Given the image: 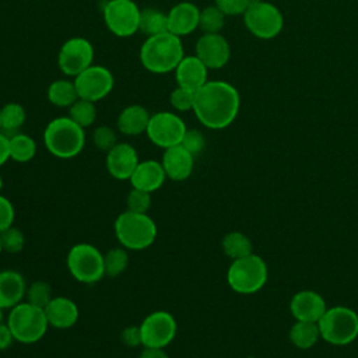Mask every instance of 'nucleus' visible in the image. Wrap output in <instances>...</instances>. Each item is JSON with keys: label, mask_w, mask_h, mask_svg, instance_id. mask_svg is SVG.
I'll list each match as a JSON object with an SVG mask.
<instances>
[{"label": "nucleus", "mask_w": 358, "mask_h": 358, "mask_svg": "<svg viewBox=\"0 0 358 358\" xmlns=\"http://www.w3.org/2000/svg\"><path fill=\"white\" fill-rule=\"evenodd\" d=\"M241 106L238 90L227 81H207L194 92L193 112L207 129L228 127L236 117Z\"/></svg>", "instance_id": "1"}, {"label": "nucleus", "mask_w": 358, "mask_h": 358, "mask_svg": "<svg viewBox=\"0 0 358 358\" xmlns=\"http://www.w3.org/2000/svg\"><path fill=\"white\" fill-rule=\"evenodd\" d=\"M183 56L185 52L180 38L169 31L147 36L140 49V62L143 67L154 74L175 71Z\"/></svg>", "instance_id": "2"}, {"label": "nucleus", "mask_w": 358, "mask_h": 358, "mask_svg": "<svg viewBox=\"0 0 358 358\" xmlns=\"http://www.w3.org/2000/svg\"><path fill=\"white\" fill-rule=\"evenodd\" d=\"M43 144L46 150L62 159L78 155L85 145L84 129L69 116L50 120L43 130Z\"/></svg>", "instance_id": "3"}, {"label": "nucleus", "mask_w": 358, "mask_h": 358, "mask_svg": "<svg viewBox=\"0 0 358 358\" xmlns=\"http://www.w3.org/2000/svg\"><path fill=\"white\" fill-rule=\"evenodd\" d=\"M113 229L119 243L127 250L147 249L157 236V225L151 217L129 210L116 218Z\"/></svg>", "instance_id": "4"}, {"label": "nucleus", "mask_w": 358, "mask_h": 358, "mask_svg": "<svg viewBox=\"0 0 358 358\" xmlns=\"http://www.w3.org/2000/svg\"><path fill=\"white\" fill-rule=\"evenodd\" d=\"M7 324L14 340L21 344H34L39 341L49 327L45 310L29 302H20L11 308Z\"/></svg>", "instance_id": "5"}, {"label": "nucleus", "mask_w": 358, "mask_h": 358, "mask_svg": "<svg viewBox=\"0 0 358 358\" xmlns=\"http://www.w3.org/2000/svg\"><path fill=\"white\" fill-rule=\"evenodd\" d=\"M317 324L320 337L331 345H347L358 337V315L347 306L327 308Z\"/></svg>", "instance_id": "6"}, {"label": "nucleus", "mask_w": 358, "mask_h": 358, "mask_svg": "<svg viewBox=\"0 0 358 358\" xmlns=\"http://www.w3.org/2000/svg\"><path fill=\"white\" fill-rule=\"evenodd\" d=\"M267 264L255 253L232 260L227 273L228 285L235 292L245 295L255 294L262 289L267 281Z\"/></svg>", "instance_id": "7"}, {"label": "nucleus", "mask_w": 358, "mask_h": 358, "mask_svg": "<svg viewBox=\"0 0 358 358\" xmlns=\"http://www.w3.org/2000/svg\"><path fill=\"white\" fill-rule=\"evenodd\" d=\"M70 274L83 284H95L105 275L103 255L90 243H77L67 253Z\"/></svg>", "instance_id": "8"}, {"label": "nucleus", "mask_w": 358, "mask_h": 358, "mask_svg": "<svg viewBox=\"0 0 358 358\" xmlns=\"http://www.w3.org/2000/svg\"><path fill=\"white\" fill-rule=\"evenodd\" d=\"M243 21L249 32L260 39L275 38L284 25L281 11L274 4L263 0H252L243 14Z\"/></svg>", "instance_id": "9"}, {"label": "nucleus", "mask_w": 358, "mask_h": 358, "mask_svg": "<svg viewBox=\"0 0 358 358\" xmlns=\"http://www.w3.org/2000/svg\"><path fill=\"white\" fill-rule=\"evenodd\" d=\"M140 8L134 0H109L102 8L106 28L119 38H127L138 31Z\"/></svg>", "instance_id": "10"}, {"label": "nucleus", "mask_w": 358, "mask_h": 358, "mask_svg": "<svg viewBox=\"0 0 358 358\" xmlns=\"http://www.w3.org/2000/svg\"><path fill=\"white\" fill-rule=\"evenodd\" d=\"M185 122L173 112H157L151 115L145 134L152 144L164 150L179 145L185 133Z\"/></svg>", "instance_id": "11"}, {"label": "nucleus", "mask_w": 358, "mask_h": 358, "mask_svg": "<svg viewBox=\"0 0 358 358\" xmlns=\"http://www.w3.org/2000/svg\"><path fill=\"white\" fill-rule=\"evenodd\" d=\"M94 46L81 36L67 39L57 55L59 70L67 77H77L85 69L92 66Z\"/></svg>", "instance_id": "12"}, {"label": "nucleus", "mask_w": 358, "mask_h": 358, "mask_svg": "<svg viewBox=\"0 0 358 358\" xmlns=\"http://www.w3.org/2000/svg\"><path fill=\"white\" fill-rule=\"evenodd\" d=\"M141 345L165 348L176 336V320L165 310H155L145 316L140 324Z\"/></svg>", "instance_id": "13"}, {"label": "nucleus", "mask_w": 358, "mask_h": 358, "mask_svg": "<svg viewBox=\"0 0 358 358\" xmlns=\"http://www.w3.org/2000/svg\"><path fill=\"white\" fill-rule=\"evenodd\" d=\"M74 85L78 92V98L96 102L103 99L113 88L115 80L112 73L99 64H92L74 77Z\"/></svg>", "instance_id": "14"}, {"label": "nucleus", "mask_w": 358, "mask_h": 358, "mask_svg": "<svg viewBox=\"0 0 358 358\" xmlns=\"http://www.w3.org/2000/svg\"><path fill=\"white\" fill-rule=\"evenodd\" d=\"M196 56L207 69L217 70L228 63L231 48L221 34H203L196 42Z\"/></svg>", "instance_id": "15"}, {"label": "nucleus", "mask_w": 358, "mask_h": 358, "mask_svg": "<svg viewBox=\"0 0 358 358\" xmlns=\"http://www.w3.org/2000/svg\"><path fill=\"white\" fill-rule=\"evenodd\" d=\"M138 162L137 151L129 143H117L106 152V169L117 180L130 179Z\"/></svg>", "instance_id": "16"}, {"label": "nucleus", "mask_w": 358, "mask_h": 358, "mask_svg": "<svg viewBox=\"0 0 358 358\" xmlns=\"http://www.w3.org/2000/svg\"><path fill=\"white\" fill-rule=\"evenodd\" d=\"M327 305L322 295L315 291H299L296 292L291 302L289 310L296 320L303 322H319L323 313L326 312Z\"/></svg>", "instance_id": "17"}, {"label": "nucleus", "mask_w": 358, "mask_h": 358, "mask_svg": "<svg viewBox=\"0 0 358 358\" xmlns=\"http://www.w3.org/2000/svg\"><path fill=\"white\" fill-rule=\"evenodd\" d=\"M168 31L179 38L190 35L199 28L200 10L190 1L175 4L168 13Z\"/></svg>", "instance_id": "18"}, {"label": "nucleus", "mask_w": 358, "mask_h": 358, "mask_svg": "<svg viewBox=\"0 0 358 358\" xmlns=\"http://www.w3.org/2000/svg\"><path fill=\"white\" fill-rule=\"evenodd\" d=\"M166 178L172 180H185L190 176L194 166V155H192L180 144L169 147L164 151L161 159Z\"/></svg>", "instance_id": "19"}, {"label": "nucleus", "mask_w": 358, "mask_h": 358, "mask_svg": "<svg viewBox=\"0 0 358 358\" xmlns=\"http://www.w3.org/2000/svg\"><path fill=\"white\" fill-rule=\"evenodd\" d=\"M207 73H208V69L196 55L183 56V59L175 69L178 87L196 92L208 81Z\"/></svg>", "instance_id": "20"}, {"label": "nucleus", "mask_w": 358, "mask_h": 358, "mask_svg": "<svg viewBox=\"0 0 358 358\" xmlns=\"http://www.w3.org/2000/svg\"><path fill=\"white\" fill-rule=\"evenodd\" d=\"M43 310L49 326L60 330L70 329L78 320V308L67 296H53Z\"/></svg>", "instance_id": "21"}, {"label": "nucleus", "mask_w": 358, "mask_h": 358, "mask_svg": "<svg viewBox=\"0 0 358 358\" xmlns=\"http://www.w3.org/2000/svg\"><path fill=\"white\" fill-rule=\"evenodd\" d=\"M165 179L166 175L162 168V164L154 159H145L138 162L129 180L134 189L152 193L164 185Z\"/></svg>", "instance_id": "22"}, {"label": "nucleus", "mask_w": 358, "mask_h": 358, "mask_svg": "<svg viewBox=\"0 0 358 358\" xmlns=\"http://www.w3.org/2000/svg\"><path fill=\"white\" fill-rule=\"evenodd\" d=\"M27 285L24 277L14 270L0 271V308L11 309L25 296Z\"/></svg>", "instance_id": "23"}, {"label": "nucleus", "mask_w": 358, "mask_h": 358, "mask_svg": "<svg viewBox=\"0 0 358 358\" xmlns=\"http://www.w3.org/2000/svg\"><path fill=\"white\" fill-rule=\"evenodd\" d=\"M151 115L141 105H129L117 116V131L124 136H138L145 133Z\"/></svg>", "instance_id": "24"}, {"label": "nucleus", "mask_w": 358, "mask_h": 358, "mask_svg": "<svg viewBox=\"0 0 358 358\" xmlns=\"http://www.w3.org/2000/svg\"><path fill=\"white\" fill-rule=\"evenodd\" d=\"M46 96L48 101L57 108H70L78 99V92L74 81L60 78L50 83L46 91Z\"/></svg>", "instance_id": "25"}, {"label": "nucleus", "mask_w": 358, "mask_h": 358, "mask_svg": "<svg viewBox=\"0 0 358 358\" xmlns=\"http://www.w3.org/2000/svg\"><path fill=\"white\" fill-rule=\"evenodd\" d=\"M319 338H320V330L316 322L296 320L289 330L291 343L301 350H308L313 347Z\"/></svg>", "instance_id": "26"}, {"label": "nucleus", "mask_w": 358, "mask_h": 358, "mask_svg": "<svg viewBox=\"0 0 358 358\" xmlns=\"http://www.w3.org/2000/svg\"><path fill=\"white\" fill-rule=\"evenodd\" d=\"M138 31L145 36H152L158 34L168 32V15L158 8H143L140 11V24Z\"/></svg>", "instance_id": "27"}, {"label": "nucleus", "mask_w": 358, "mask_h": 358, "mask_svg": "<svg viewBox=\"0 0 358 358\" xmlns=\"http://www.w3.org/2000/svg\"><path fill=\"white\" fill-rule=\"evenodd\" d=\"M27 119V112L22 105L17 102H8L0 108V123L4 134H15L22 127Z\"/></svg>", "instance_id": "28"}, {"label": "nucleus", "mask_w": 358, "mask_h": 358, "mask_svg": "<svg viewBox=\"0 0 358 358\" xmlns=\"http://www.w3.org/2000/svg\"><path fill=\"white\" fill-rule=\"evenodd\" d=\"M222 250L229 259L236 260V259H242L245 256L252 255L253 245L245 234L232 231L222 238Z\"/></svg>", "instance_id": "29"}, {"label": "nucleus", "mask_w": 358, "mask_h": 358, "mask_svg": "<svg viewBox=\"0 0 358 358\" xmlns=\"http://www.w3.org/2000/svg\"><path fill=\"white\" fill-rule=\"evenodd\" d=\"M10 140V159L17 162H28L36 154L35 140L24 133H15L8 136Z\"/></svg>", "instance_id": "30"}, {"label": "nucleus", "mask_w": 358, "mask_h": 358, "mask_svg": "<svg viewBox=\"0 0 358 358\" xmlns=\"http://www.w3.org/2000/svg\"><path fill=\"white\" fill-rule=\"evenodd\" d=\"M69 117L74 120L83 129L90 127L96 119V108L95 102L78 98L70 108H69Z\"/></svg>", "instance_id": "31"}, {"label": "nucleus", "mask_w": 358, "mask_h": 358, "mask_svg": "<svg viewBox=\"0 0 358 358\" xmlns=\"http://www.w3.org/2000/svg\"><path fill=\"white\" fill-rule=\"evenodd\" d=\"M225 14L214 4L200 10L199 28L204 34H220L225 25Z\"/></svg>", "instance_id": "32"}, {"label": "nucleus", "mask_w": 358, "mask_h": 358, "mask_svg": "<svg viewBox=\"0 0 358 358\" xmlns=\"http://www.w3.org/2000/svg\"><path fill=\"white\" fill-rule=\"evenodd\" d=\"M129 266V253L124 248H113L103 255V267L105 275L117 277L120 275Z\"/></svg>", "instance_id": "33"}, {"label": "nucleus", "mask_w": 358, "mask_h": 358, "mask_svg": "<svg viewBox=\"0 0 358 358\" xmlns=\"http://www.w3.org/2000/svg\"><path fill=\"white\" fill-rule=\"evenodd\" d=\"M25 296H27V302L38 306V308H45L50 299L53 298L52 296V288L50 285L46 282V281H34L28 288H27V292H25Z\"/></svg>", "instance_id": "34"}, {"label": "nucleus", "mask_w": 358, "mask_h": 358, "mask_svg": "<svg viewBox=\"0 0 358 358\" xmlns=\"http://www.w3.org/2000/svg\"><path fill=\"white\" fill-rule=\"evenodd\" d=\"M0 241L3 250L7 253H18L24 249L25 245V236L22 231L13 225L0 232Z\"/></svg>", "instance_id": "35"}, {"label": "nucleus", "mask_w": 358, "mask_h": 358, "mask_svg": "<svg viewBox=\"0 0 358 358\" xmlns=\"http://www.w3.org/2000/svg\"><path fill=\"white\" fill-rule=\"evenodd\" d=\"M92 140L96 148L108 152L117 144V134L109 126H99L92 133Z\"/></svg>", "instance_id": "36"}, {"label": "nucleus", "mask_w": 358, "mask_h": 358, "mask_svg": "<svg viewBox=\"0 0 358 358\" xmlns=\"http://www.w3.org/2000/svg\"><path fill=\"white\" fill-rule=\"evenodd\" d=\"M126 203L129 211L147 214L148 208L151 207V193L133 187L131 192L127 194Z\"/></svg>", "instance_id": "37"}, {"label": "nucleus", "mask_w": 358, "mask_h": 358, "mask_svg": "<svg viewBox=\"0 0 358 358\" xmlns=\"http://www.w3.org/2000/svg\"><path fill=\"white\" fill-rule=\"evenodd\" d=\"M169 102L173 109L185 112V110H193V103H194V92L185 90L182 87H176L171 95H169Z\"/></svg>", "instance_id": "38"}, {"label": "nucleus", "mask_w": 358, "mask_h": 358, "mask_svg": "<svg viewBox=\"0 0 358 358\" xmlns=\"http://www.w3.org/2000/svg\"><path fill=\"white\" fill-rule=\"evenodd\" d=\"M180 145L183 148H186L192 155H199L204 147H206V138L203 136V133L200 130H196V129H187L182 141H180Z\"/></svg>", "instance_id": "39"}, {"label": "nucleus", "mask_w": 358, "mask_h": 358, "mask_svg": "<svg viewBox=\"0 0 358 358\" xmlns=\"http://www.w3.org/2000/svg\"><path fill=\"white\" fill-rule=\"evenodd\" d=\"M252 0H215V6L225 15H243Z\"/></svg>", "instance_id": "40"}, {"label": "nucleus", "mask_w": 358, "mask_h": 358, "mask_svg": "<svg viewBox=\"0 0 358 358\" xmlns=\"http://www.w3.org/2000/svg\"><path fill=\"white\" fill-rule=\"evenodd\" d=\"M14 207L11 201L0 194V232L10 228L14 222Z\"/></svg>", "instance_id": "41"}, {"label": "nucleus", "mask_w": 358, "mask_h": 358, "mask_svg": "<svg viewBox=\"0 0 358 358\" xmlns=\"http://www.w3.org/2000/svg\"><path fill=\"white\" fill-rule=\"evenodd\" d=\"M122 341L127 347H137L141 344L140 326H129L122 331Z\"/></svg>", "instance_id": "42"}, {"label": "nucleus", "mask_w": 358, "mask_h": 358, "mask_svg": "<svg viewBox=\"0 0 358 358\" xmlns=\"http://www.w3.org/2000/svg\"><path fill=\"white\" fill-rule=\"evenodd\" d=\"M14 341V336L7 323H0V350H6Z\"/></svg>", "instance_id": "43"}, {"label": "nucleus", "mask_w": 358, "mask_h": 358, "mask_svg": "<svg viewBox=\"0 0 358 358\" xmlns=\"http://www.w3.org/2000/svg\"><path fill=\"white\" fill-rule=\"evenodd\" d=\"M10 159V140L8 136L0 131V166Z\"/></svg>", "instance_id": "44"}, {"label": "nucleus", "mask_w": 358, "mask_h": 358, "mask_svg": "<svg viewBox=\"0 0 358 358\" xmlns=\"http://www.w3.org/2000/svg\"><path fill=\"white\" fill-rule=\"evenodd\" d=\"M138 358H169L166 355V352L164 351V348H150V347H144V350L141 351Z\"/></svg>", "instance_id": "45"}, {"label": "nucleus", "mask_w": 358, "mask_h": 358, "mask_svg": "<svg viewBox=\"0 0 358 358\" xmlns=\"http://www.w3.org/2000/svg\"><path fill=\"white\" fill-rule=\"evenodd\" d=\"M0 323H3V309L0 308Z\"/></svg>", "instance_id": "46"}, {"label": "nucleus", "mask_w": 358, "mask_h": 358, "mask_svg": "<svg viewBox=\"0 0 358 358\" xmlns=\"http://www.w3.org/2000/svg\"><path fill=\"white\" fill-rule=\"evenodd\" d=\"M1 189H3V179H1V176H0V192H1Z\"/></svg>", "instance_id": "47"}, {"label": "nucleus", "mask_w": 358, "mask_h": 358, "mask_svg": "<svg viewBox=\"0 0 358 358\" xmlns=\"http://www.w3.org/2000/svg\"><path fill=\"white\" fill-rule=\"evenodd\" d=\"M3 252V248H1V241H0V253Z\"/></svg>", "instance_id": "48"}, {"label": "nucleus", "mask_w": 358, "mask_h": 358, "mask_svg": "<svg viewBox=\"0 0 358 358\" xmlns=\"http://www.w3.org/2000/svg\"><path fill=\"white\" fill-rule=\"evenodd\" d=\"M0 129H1V123H0Z\"/></svg>", "instance_id": "49"}]
</instances>
